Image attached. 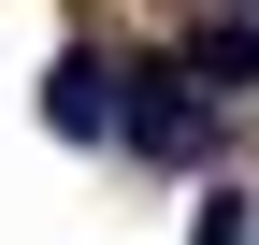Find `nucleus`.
Masks as SVG:
<instances>
[{
    "mask_svg": "<svg viewBox=\"0 0 259 245\" xmlns=\"http://www.w3.org/2000/svg\"><path fill=\"white\" fill-rule=\"evenodd\" d=\"M44 130H58V144H101V130H115V58H101V44H58V58H44Z\"/></svg>",
    "mask_w": 259,
    "mask_h": 245,
    "instance_id": "2",
    "label": "nucleus"
},
{
    "mask_svg": "<svg viewBox=\"0 0 259 245\" xmlns=\"http://www.w3.org/2000/svg\"><path fill=\"white\" fill-rule=\"evenodd\" d=\"M101 144H144L158 173H202V159H216V101L173 72V58H130V72H115V130H101Z\"/></svg>",
    "mask_w": 259,
    "mask_h": 245,
    "instance_id": "1",
    "label": "nucleus"
},
{
    "mask_svg": "<svg viewBox=\"0 0 259 245\" xmlns=\"http://www.w3.org/2000/svg\"><path fill=\"white\" fill-rule=\"evenodd\" d=\"M187 245H245V202H202V231H187Z\"/></svg>",
    "mask_w": 259,
    "mask_h": 245,
    "instance_id": "4",
    "label": "nucleus"
},
{
    "mask_svg": "<svg viewBox=\"0 0 259 245\" xmlns=\"http://www.w3.org/2000/svg\"><path fill=\"white\" fill-rule=\"evenodd\" d=\"M173 72H187V87H202V101H231V87H259V29H245V15H216V29H202V44H187V58H173Z\"/></svg>",
    "mask_w": 259,
    "mask_h": 245,
    "instance_id": "3",
    "label": "nucleus"
},
{
    "mask_svg": "<svg viewBox=\"0 0 259 245\" xmlns=\"http://www.w3.org/2000/svg\"><path fill=\"white\" fill-rule=\"evenodd\" d=\"M245 245H259V217H245Z\"/></svg>",
    "mask_w": 259,
    "mask_h": 245,
    "instance_id": "5",
    "label": "nucleus"
}]
</instances>
